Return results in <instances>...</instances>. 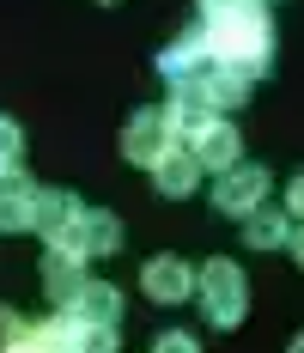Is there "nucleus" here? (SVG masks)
<instances>
[{"mask_svg":"<svg viewBox=\"0 0 304 353\" xmlns=\"http://www.w3.org/2000/svg\"><path fill=\"white\" fill-rule=\"evenodd\" d=\"M292 250H298V256H304V232H298V238H292Z\"/></svg>","mask_w":304,"mask_h":353,"instance_id":"18","label":"nucleus"},{"mask_svg":"<svg viewBox=\"0 0 304 353\" xmlns=\"http://www.w3.org/2000/svg\"><path fill=\"white\" fill-rule=\"evenodd\" d=\"M25 225H37V195L19 176H6L0 183V232H25Z\"/></svg>","mask_w":304,"mask_h":353,"instance_id":"7","label":"nucleus"},{"mask_svg":"<svg viewBox=\"0 0 304 353\" xmlns=\"http://www.w3.org/2000/svg\"><path fill=\"white\" fill-rule=\"evenodd\" d=\"M12 159H19V128L0 122V165H12Z\"/></svg>","mask_w":304,"mask_h":353,"instance_id":"15","label":"nucleus"},{"mask_svg":"<svg viewBox=\"0 0 304 353\" xmlns=\"http://www.w3.org/2000/svg\"><path fill=\"white\" fill-rule=\"evenodd\" d=\"M201 292H207V317L219 323V329H232L243 317V274H237L232 262H207L201 268Z\"/></svg>","mask_w":304,"mask_h":353,"instance_id":"2","label":"nucleus"},{"mask_svg":"<svg viewBox=\"0 0 304 353\" xmlns=\"http://www.w3.org/2000/svg\"><path fill=\"white\" fill-rule=\"evenodd\" d=\"M262 195H268V176L256 171V165H232V171L219 176V189H213V201L225 213H250Z\"/></svg>","mask_w":304,"mask_h":353,"instance_id":"5","label":"nucleus"},{"mask_svg":"<svg viewBox=\"0 0 304 353\" xmlns=\"http://www.w3.org/2000/svg\"><path fill=\"white\" fill-rule=\"evenodd\" d=\"M116 244H122V232H116V219H110V213H79V219H73V232H68L55 250H73V256H110Z\"/></svg>","mask_w":304,"mask_h":353,"instance_id":"4","label":"nucleus"},{"mask_svg":"<svg viewBox=\"0 0 304 353\" xmlns=\"http://www.w3.org/2000/svg\"><path fill=\"white\" fill-rule=\"evenodd\" d=\"M243 92H250V68H232V61L213 73V85H201V98H207V104H237Z\"/></svg>","mask_w":304,"mask_h":353,"instance_id":"10","label":"nucleus"},{"mask_svg":"<svg viewBox=\"0 0 304 353\" xmlns=\"http://www.w3.org/2000/svg\"><path fill=\"white\" fill-rule=\"evenodd\" d=\"M79 311H85V323H116L122 299H116L110 286H85V292H79Z\"/></svg>","mask_w":304,"mask_h":353,"instance_id":"12","label":"nucleus"},{"mask_svg":"<svg viewBox=\"0 0 304 353\" xmlns=\"http://www.w3.org/2000/svg\"><path fill=\"white\" fill-rule=\"evenodd\" d=\"M79 262H85V256H73V250H55V256H49V292H55V299L85 292V286H79Z\"/></svg>","mask_w":304,"mask_h":353,"instance_id":"11","label":"nucleus"},{"mask_svg":"<svg viewBox=\"0 0 304 353\" xmlns=\"http://www.w3.org/2000/svg\"><path fill=\"white\" fill-rule=\"evenodd\" d=\"M159 353H195V341L189 335H159Z\"/></svg>","mask_w":304,"mask_h":353,"instance_id":"16","label":"nucleus"},{"mask_svg":"<svg viewBox=\"0 0 304 353\" xmlns=\"http://www.w3.org/2000/svg\"><path fill=\"white\" fill-rule=\"evenodd\" d=\"M292 208L304 213V176H298V183H292Z\"/></svg>","mask_w":304,"mask_h":353,"instance_id":"17","label":"nucleus"},{"mask_svg":"<svg viewBox=\"0 0 304 353\" xmlns=\"http://www.w3.org/2000/svg\"><path fill=\"white\" fill-rule=\"evenodd\" d=\"M280 238H286V219H280V213H256V219H250V244H280Z\"/></svg>","mask_w":304,"mask_h":353,"instance_id":"14","label":"nucleus"},{"mask_svg":"<svg viewBox=\"0 0 304 353\" xmlns=\"http://www.w3.org/2000/svg\"><path fill=\"white\" fill-rule=\"evenodd\" d=\"M207 49H213V55H225L232 68H256V61L268 55V19H262V6L237 0V6H225V12H213Z\"/></svg>","mask_w":304,"mask_h":353,"instance_id":"1","label":"nucleus"},{"mask_svg":"<svg viewBox=\"0 0 304 353\" xmlns=\"http://www.w3.org/2000/svg\"><path fill=\"white\" fill-rule=\"evenodd\" d=\"M122 152H128L134 165H159L170 152V122L159 110H140L134 122H128V134H122Z\"/></svg>","mask_w":304,"mask_h":353,"instance_id":"3","label":"nucleus"},{"mask_svg":"<svg viewBox=\"0 0 304 353\" xmlns=\"http://www.w3.org/2000/svg\"><path fill=\"white\" fill-rule=\"evenodd\" d=\"M195 159H201V165H219V171H232V165H237V134L225 128V122H207V134L195 141Z\"/></svg>","mask_w":304,"mask_h":353,"instance_id":"9","label":"nucleus"},{"mask_svg":"<svg viewBox=\"0 0 304 353\" xmlns=\"http://www.w3.org/2000/svg\"><path fill=\"white\" fill-rule=\"evenodd\" d=\"M152 171H159V189H165V195H189V189H195V171H201V159H195V152H165Z\"/></svg>","mask_w":304,"mask_h":353,"instance_id":"8","label":"nucleus"},{"mask_svg":"<svg viewBox=\"0 0 304 353\" xmlns=\"http://www.w3.org/2000/svg\"><path fill=\"white\" fill-rule=\"evenodd\" d=\"M146 292H152L159 305H176L183 292H195V268L176 262V256H159V262L146 268Z\"/></svg>","mask_w":304,"mask_h":353,"instance_id":"6","label":"nucleus"},{"mask_svg":"<svg viewBox=\"0 0 304 353\" xmlns=\"http://www.w3.org/2000/svg\"><path fill=\"white\" fill-rule=\"evenodd\" d=\"M292 353H304V341H292Z\"/></svg>","mask_w":304,"mask_h":353,"instance_id":"19","label":"nucleus"},{"mask_svg":"<svg viewBox=\"0 0 304 353\" xmlns=\"http://www.w3.org/2000/svg\"><path fill=\"white\" fill-rule=\"evenodd\" d=\"M73 353H116V329L110 323H73Z\"/></svg>","mask_w":304,"mask_h":353,"instance_id":"13","label":"nucleus"}]
</instances>
